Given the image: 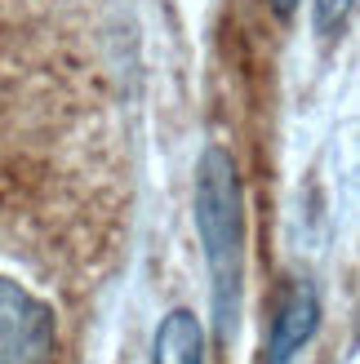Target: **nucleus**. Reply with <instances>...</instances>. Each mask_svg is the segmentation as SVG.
<instances>
[{
    "label": "nucleus",
    "mask_w": 360,
    "mask_h": 364,
    "mask_svg": "<svg viewBox=\"0 0 360 364\" xmlns=\"http://www.w3.org/2000/svg\"><path fill=\"white\" fill-rule=\"evenodd\" d=\"M196 235L209 267L213 333L227 347L236 338L245 294V191L236 160L223 147H209L196 165Z\"/></svg>",
    "instance_id": "1"
},
{
    "label": "nucleus",
    "mask_w": 360,
    "mask_h": 364,
    "mask_svg": "<svg viewBox=\"0 0 360 364\" xmlns=\"http://www.w3.org/2000/svg\"><path fill=\"white\" fill-rule=\"evenodd\" d=\"M58 316L14 276H0V364H53Z\"/></svg>",
    "instance_id": "2"
},
{
    "label": "nucleus",
    "mask_w": 360,
    "mask_h": 364,
    "mask_svg": "<svg viewBox=\"0 0 360 364\" xmlns=\"http://www.w3.org/2000/svg\"><path fill=\"white\" fill-rule=\"evenodd\" d=\"M316 324H320L316 289L307 280L290 284L285 298H280V306H276V316H272V324H267V364H290L312 342Z\"/></svg>",
    "instance_id": "3"
},
{
    "label": "nucleus",
    "mask_w": 360,
    "mask_h": 364,
    "mask_svg": "<svg viewBox=\"0 0 360 364\" xmlns=\"http://www.w3.org/2000/svg\"><path fill=\"white\" fill-rule=\"evenodd\" d=\"M152 364H205V329L196 320V311L178 306L156 324Z\"/></svg>",
    "instance_id": "4"
},
{
    "label": "nucleus",
    "mask_w": 360,
    "mask_h": 364,
    "mask_svg": "<svg viewBox=\"0 0 360 364\" xmlns=\"http://www.w3.org/2000/svg\"><path fill=\"white\" fill-rule=\"evenodd\" d=\"M351 5L356 0H316V31L325 36V41L338 36L347 27V18H351Z\"/></svg>",
    "instance_id": "5"
},
{
    "label": "nucleus",
    "mask_w": 360,
    "mask_h": 364,
    "mask_svg": "<svg viewBox=\"0 0 360 364\" xmlns=\"http://www.w3.org/2000/svg\"><path fill=\"white\" fill-rule=\"evenodd\" d=\"M267 5H272V14H276V18H294L298 0H267Z\"/></svg>",
    "instance_id": "6"
}]
</instances>
